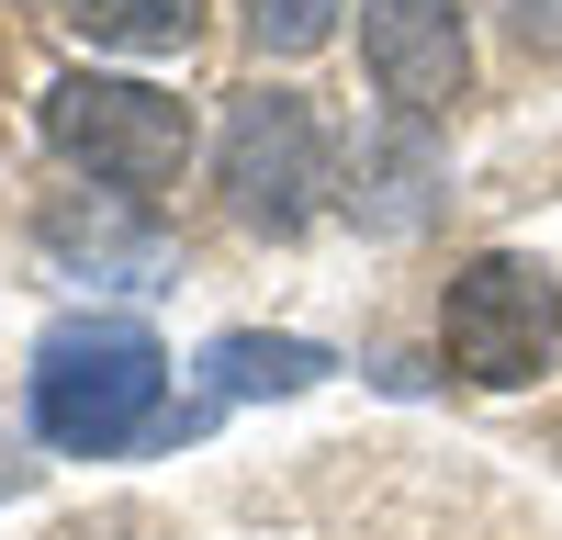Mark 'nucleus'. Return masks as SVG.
<instances>
[{
	"label": "nucleus",
	"mask_w": 562,
	"mask_h": 540,
	"mask_svg": "<svg viewBox=\"0 0 562 540\" xmlns=\"http://www.w3.org/2000/svg\"><path fill=\"white\" fill-rule=\"evenodd\" d=\"M203 372H214V405H248V394H304L315 372H326V349L315 338H214L203 349Z\"/></svg>",
	"instance_id": "423d86ee"
},
{
	"label": "nucleus",
	"mask_w": 562,
	"mask_h": 540,
	"mask_svg": "<svg viewBox=\"0 0 562 540\" xmlns=\"http://www.w3.org/2000/svg\"><path fill=\"white\" fill-rule=\"evenodd\" d=\"M0 495H23V450L12 439H0Z\"/></svg>",
	"instance_id": "9b49d317"
},
{
	"label": "nucleus",
	"mask_w": 562,
	"mask_h": 540,
	"mask_svg": "<svg viewBox=\"0 0 562 540\" xmlns=\"http://www.w3.org/2000/svg\"><path fill=\"white\" fill-rule=\"evenodd\" d=\"M439 349H450V372H473V383H529L562 349V282L540 259H506V248L461 259L450 304H439Z\"/></svg>",
	"instance_id": "7ed1b4c3"
},
{
	"label": "nucleus",
	"mask_w": 562,
	"mask_h": 540,
	"mask_svg": "<svg viewBox=\"0 0 562 540\" xmlns=\"http://www.w3.org/2000/svg\"><path fill=\"white\" fill-rule=\"evenodd\" d=\"M57 12L90 34V45H124V57H158V45H192L203 0H57Z\"/></svg>",
	"instance_id": "0eeeda50"
},
{
	"label": "nucleus",
	"mask_w": 562,
	"mask_h": 540,
	"mask_svg": "<svg viewBox=\"0 0 562 540\" xmlns=\"http://www.w3.org/2000/svg\"><path fill=\"white\" fill-rule=\"evenodd\" d=\"M214 180H225V203H237V225L293 237V225L315 214V192H326V124H315V102L304 90H237Z\"/></svg>",
	"instance_id": "20e7f679"
},
{
	"label": "nucleus",
	"mask_w": 562,
	"mask_h": 540,
	"mask_svg": "<svg viewBox=\"0 0 562 540\" xmlns=\"http://www.w3.org/2000/svg\"><path fill=\"white\" fill-rule=\"evenodd\" d=\"M360 57L383 79L394 113H450L461 79H473V34H461V0H360Z\"/></svg>",
	"instance_id": "39448f33"
},
{
	"label": "nucleus",
	"mask_w": 562,
	"mask_h": 540,
	"mask_svg": "<svg viewBox=\"0 0 562 540\" xmlns=\"http://www.w3.org/2000/svg\"><path fill=\"white\" fill-rule=\"evenodd\" d=\"M495 12H506V34H518V45L562 57V0H495Z\"/></svg>",
	"instance_id": "9d476101"
},
{
	"label": "nucleus",
	"mask_w": 562,
	"mask_h": 540,
	"mask_svg": "<svg viewBox=\"0 0 562 540\" xmlns=\"http://www.w3.org/2000/svg\"><path fill=\"white\" fill-rule=\"evenodd\" d=\"M326 23H338V0H248V34L270 45V57H304V45H326Z\"/></svg>",
	"instance_id": "1a4fd4ad"
},
{
	"label": "nucleus",
	"mask_w": 562,
	"mask_h": 540,
	"mask_svg": "<svg viewBox=\"0 0 562 540\" xmlns=\"http://www.w3.org/2000/svg\"><path fill=\"white\" fill-rule=\"evenodd\" d=\"M158 394H169V349L135 315H68L34 349V428L57 450H90V462L147 428Z\"/></svg>",
	"instance_id": "f257e3e1"
},
{
	"label": "nucleus",
	"mask_w": 562,
	"mask_h": 540,
	"mask_svg": "<svg viewBox=\"0 0 562 540\" xmlns=\"http://www.w3.org/2000/svg\"><path fill=\"white\" fill-rule=\"evenodd\" d=\"M45 147H57L68 169H90L102 192H169L180 180V158H192V113L169 102V90H147V79H57L45 90Z\"/></svg>",
	"instance_id": "f03ea898"
},
{
	"label": "nucleus",
	"mask_w": 562,
	"mask_h": 540,
	"mask_svg": "<svg viewBox=\"0 0 562 540\" xmlns=\"http://www.w3.org/2000/svg\"><path fill=\"white\" fill-rule=\"evenodd\" d=\"M45 248L90 259V270H158V225L147 214H45Z\"/></svg>",
	"instance_id": "6e6552de"
}]
</instances>
